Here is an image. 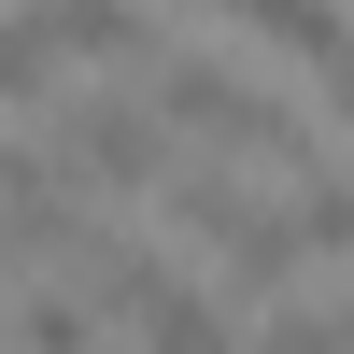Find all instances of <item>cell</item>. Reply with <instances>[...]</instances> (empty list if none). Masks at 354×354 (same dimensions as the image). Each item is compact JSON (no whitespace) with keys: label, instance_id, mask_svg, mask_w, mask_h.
Wrapping results in <instances>:
<instances>
[{"label":"cell","instance_id":"cell-1","mask_svg":"<svg viewBox=\"0 0 354 354\" xmlns=\"http://www.w3.org/2000/svg\"><path fill=\"white\" fill-rule=\"evenodd\" d=\"M156 128L213 142V156H270V170H298V128H283L241 71H213V57H156Z\"/></svg>","mask_w":354,"mask_h":354},{"label":"cell","instance_id":"cell-2","mask_svg":"<svg viewBox=\"0 0 354 354\" xmlns=\"http://www.w3.org/2000/svg\"><path fill=\"white\" fill-rule=\"evenodd\" d=\"M156 142H170V128H156V100H85V113H71V128H57V142H43V156H57V170H71V185H85V198H156V170H170V156H156Z\"/></svg>","mask_w":354,"mask_h":354},{"label":"cell","instance_id":"cell-3","mask_svg":"<svg viewBox=\"0 0 354 354\" xmlns=\"http://www.w3.org/2000/svg\"><path fill=\"white\" fill-rule=\"evenodd\" d=\"M28 15H43V43L85 57V71H100V57H142V0H28Z\"/></svg>","mask_w":354,"mask_h":354},{"label":"cell","instance_id":"cell-4","mask_svg":"<svg viewBox=\"0 0 354 354\" xmlns=\"http://www.w3.org/2000/svg\"><path fill=\"white\" fill-rule=\"evenodd\" d=\"M128 326H142V354H241V326H227V312L198 298V283H156V298H142Z\"/></svg>","mask_w":354,"mask_h":354},{"label":"cell","instance_id":"cell-5","mask_svg":"<svg viewBox=\"0 0 354 354\" xmlns=\"http://www.w3.org/2000/svg\"><path fill=\"white\" fill-rule=\"evenodd\" d=\"M227 15H241L255 43H283V57H312V71H326V57L354 43V15H340V0H227Z\"/></svg>","mask_w":354,"mask_h":354},{"label":"cell","instance_id":"cell-6","mask_svg":"<svg viewBox=\"0 0 354 354\" xmlns=\"http://www.w3.org/2000/svg\"><path fill=\"white\" fill-rule=\"evenodd\" d=\"M100 340V298L85 283H43V298H15V354H85Z\"/></svg>","mask_w":354,"mask_h":354},{"label":"cell","instance_id":"cell-7","mask_svg":"<svg viewBox=\"0 0 354 354\" xmlns=\"http://www.w3.org/2000/svg\"><path fill=\"white\" fill-rule=\"evenodd\" d=\"M57 71H71V57L43 43V15H0V100H15V113H28V100H57Z\"/></svg>","mask_w":354,"mask_h":354},{"label":"cell","instance_id":"cell-8","mask_svg":"<svg viewBox=\"0 0 354 354\" xmlns=\"http://www.w3.org/2000/svg\"><path fill=\"white\" fill-rule=\"evenodd\" d=\"M283 227H298V255H354V185H326V170L298 156V213Z\"/></svg>","mask_w":354,"mask_h":354},{"label":"cell","instance_id":"cell-9","mask_svg":"<svg viewBox=\"0 0 354 354\" xmlns=\"http://www.w3.org/2000/svg\"><path fill=\"white\" fill-rule=\"evenodd\" d=\"M255 354H354V340H340V312H283V326L255 340Z\"/></svg>","mask_w":354,"mask_h":354},{"label":"cell","instance_id":"cell-10","mask_svg":"<svg viewBox=\"0 0 354 354\" xmlns=\"http://www.w3.org/2000/svg\"><path fill=\"white\" fill-rule=\"evenodd\" d=\"M326 113H340V128H354V43L326 57Z\"/></svg>","mask_w":354,"mask_h":354}]
</instances>
